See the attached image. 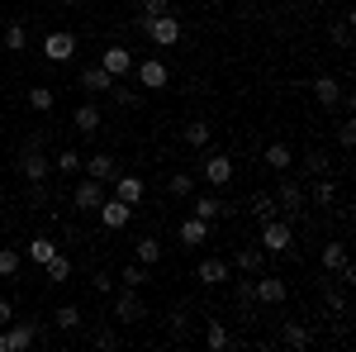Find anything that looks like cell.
Here are the masks:
<instances>
[{
    "instance_id": "cell-1",
    "label": "cell",
    "mask_w": 356,
    "mask_h": 352,
    "mask_svg": "<svg viewBox=\"0 0 356 352\" xmlns=\"http://www.w3.org/2000/svg\"><path fill=\"white\" fill-rule=\"evenodd\" d=\"M138 29H143L157 48H176V43H181V33H186L181 20H176L171 10H166V15H152V20H138Z\"/></svg>"
},
{
    "instance_id": "cell-2",
    "label": "cell",
    "mask_w": 356,
    "mask_h": 352,
    "mask_svg": "<svg viewBox=\"0 0 356 352\" xmlns=\"http://www.w3.org/2000/svg\"><path fill=\"white\" fill-rule=\"evenodd\" d=\"M261 252L266 257H280V252H295V229H290V219H266L261 224Z\"/></svg>"
},
{
    "instance_id": "cell-3",
    "label": "cell",
    "mask_w": 356,
    "mask_h": 352,
    "mask_svg": "<svg viewBox=\"0 0 356 352\" xmlns=\"http://www.w3.org/2000/svg\"><path fill=\"white\" fill-rule=\"evenodd\" d=\"M43 57H48L53 67H67V62L76 57V33H72V29H53V33L43 38Z\"/></svg>"
},
{
    "instance_id": "cell-4",
    "label": "cell",
    "mask_w": 356,
    "mask_h": 352,
    "mask_svg": "<svg viewBox=\"0 0 356 352\" xmlns=\"http://www.w3.org/2000/svg\"><path fill=\"white\" fill-rule=\"evenodd\" d=\"M275 205H280V219H290V224H295V219L304 215V205H309V195H304L300 181H290V176H285V181L275 186Z\"/></svg>"
},
{
    "instance_id": "cell-5",
    "label": "cell",
    "mask_w": 356,
    "mask_h": 352,
    "mask_svg": "<svg viewBox=\"0 0 356 352\" xmlns=\"http://www.w3.org/2000/svg\"><path fill=\"white\" fill-rule=\"evenodd\" d=\"M38 343V328L29 324V319H10V324L0 328V352H24Z\"/></svg>"
},
{
    "instance_id": "cell-6",
    "label": "cell",
    "mask_w": 356,
    "mask_h": 352,
    "mask_svg": "<svg viewBox=\"0 0 356 352\" xmlns=\"http://www.w3.org/2000/svg\"><path fill=\"white\" fill-rule=\"evenodd\" d=\"M114 319H119V324H143V319H147V305H143V296H138L134 286L114 291Z\"/></svg>"
},
{
    "instance_id": "cell-7",
    "label": "cell",
    "mask_w": 356,
    "mask_h": 352,
    "mask_svg": "<svg viewBox=\"0 0 356 352\" xmlns=\"http://www.w3.org/2000/svg\"><path fill=\"white\" fill-rule=\"evenodd\" d=\"M134 77H138L143 91H162L171 82V67H166L162 57H143V62H134Z\"/></svg>"
},
{
    "instance_id": "cell-8",
    "label": "cell",
    "mask_w": 356,
    "mask_h": 352,
    "mask_svg": "<svg viewBox=\"0 0 356 352\" xmlns=\"http://www.w3.org/2000/svg\"><path fill=\"white\" fill-rule=\"evenodd\" d=\"M15 171H19L24 181H48V176H53V162L43 158V148H24L19 162H15Z\"/></svg>"
},
{
    "instance_id": "cell-9",
    "label": "cell",
    "mask_w": 356,
    "mask_h": 352,
    "mask_svg": "<svg viewBox=\"0 0 356 352\" xmlns=\"http://www.w3.org/2000/svg\"><path fill=\"white\" fill-rule=\"evenodd\" d=\"M200 176L209 181V186L219 190L233 181V158H223V153H204V162H200Z\"/></svg>"
},
{
    "instance_id": "cell-10",
    "label": "cell",
    "mask_w": 356,
    "mask_h": 352,
    "mask_svg": "<svg viewBox=\"0 0 356 352\" xmlns=\"http://www.w3.org/2000/svg\"><path fill=\"white\" fill-rule=\"evenodd\" d=\"M95 215H100V224H105L110 234H119V229L134 219V205H124L119 195H110V200H100V210H95Z\"/></svg>"
},
{
    "instance_id": "cell-11",
    "label": "cell",
    "mask_w": 356,
    "mask_h": 352,
    "mask_svg": "<svg viewBox=\"0 0 356 352\" xmlns=\"http://www.w3.org/2000/svg\"><path fill=\"white\" fill-rule=\"evenodd\" d=\"M114 82H119V77H110L100 62H95V67H81V77H76V86H81L90 100H95V95H105V91H114Z\"/></svg>"
},
{
    "instance_id": "cell-12",
    "label": "cell",
    "mask_w": 356,
    "mask_h": 352,
    "mask_svg": "<svg viewBox=\"0 0 356 352\" xmlns=\"http://www.w3.org/2000/svg\"><path fill=\"white\" fill-rule=\"evenodd\" d=\"M100 200H105V181H90V176L76 181V190H72V205H76V210L95 215V210H100Z\"/></svg>"
},
{
    "instance_id": "cell-13",
    "label": "cell",
    "mask_w": 356,
    "mask_h": 352,
    "mask_svg": "<svg viewBox=\"0 0 356 352\" xmlns=\"http://www.w3.org/2000/svg\"><path fill=\"white\" fill-rule=\"evenodd\" d=\"M252 291H257V305H285V296H290V286L280 276H266V271L252 281Z\"/></svg>"
},
{
    "instance_id": "cell-14",
    "label": "cell",
    "mask_w": 356,
    "mask_h": 352,
    "mask_svg": "<svg viewBox=\"0 0 356 352\" xmlns=\"http://www.w3.org/2000/svg\"><path fill=\"white\" fill-rule=\"evenodd\" d=\"M280 343H285L290 352H309V348H314V328L300 324V319H285V328H280Z\"/></svg>"
},
{
    "instance_id": "cell-15",
    "label": "cell",
    "mask_w": 356,
    "mask_h": 352,
    "mask_svg": "<svg viewBox=\"0 0 356 352\" xmlns=\"http://www.w3.org/2000/svg\"><path fill=\"white\" fill-rule=\"evenodd\" d=\"M114 195H119L124 205H134V210H138V200L147 195V186H143L138 171H119V176H114Z\"/></svg>"
},
{
    "instance_id": "cell-16",
    "label": "cell",
    "mask_w": 356,
    "mask_h": 352,
    "mask_svg": "<svg viewBox=\"0 0 356 352\" xmlns=\"http://www.w3.org/2000/svg\"><path fill=\"white\" fill-rule=\"evenodd\" d=\"M309 91H314V100H318L323 109H337V105H342V95H347L337 77H314V86H309Z\"/></svg>"
},
{
    "instance_id": "cell-17",
    "label": "cell",
    "mask_w": 356,
    "mask_h": 352,
    "mask_svg": "<svg viewBox=\"0 0 356 352\" xmlns=\"http://www.w3.org/2000/svg\"><path fill=\"white\" fill-rule=\"evenodd\" d=\"M81 171L90 181H114L119 176V162H114L110 153H95V158H81Z\"/></svg>"
},
{
    "instance_id": "cell-18",
    "label": "cell",
    "mask_w": 356,
    "mask_h": 352,
    "mask_svg": "<svg viewBox=\"0 0 356 352\" xmlns=\"http://www.w3.org/2000/svg\"><path fill=\"white\" fill-rule=\"evenodd\" d=\"M100 67H105L110 77H124V72H134V53H129L124 43H110L105 57H100Z\"/></svg>"
},
{
    "instance_id": "cell-19",
    "label": "cell",
    "mask_w": 356,
    "mask_h": 352,
    "mask_svg": "<svg viewBox=\"0 0 356 352\" xmlns=\"http://www.w3.org/2000/svg\"><path fill=\"white\" fill-rule=\"evenodd\" d=\"M233 267L243 271V276H261V271H266V252H261V247H238V252H233Z\"/></svg>"
},
{
    "instance_id": "cell-20",
    "label": "cell",
    "mask_w": 356,
    "mask_h": 352,
    "mask_svg": "<svg viewBox=\"0 0 356 352\" xmlns=\"http://www.w3.org/2000/svg\"><path fill=\"white\" fill-rule=\"evenodd\" d=\"M228 281H233V267L223 257H204L200 262V286H228Z\"/></svg>"
},
{
    "instance_id": "cell-21",
    "label": "cell",
    "mask_w": 356,
    "mask_h": 352,
    "mask_svg": "<svg viewBox=\"0 0 356 352\" xmlns=\"http://www.w3.org/2000/svg\"><path fill=\"white\" fill-rule=\"evenodd\" d=\"M72 124H76V134H100L105 124H100V105L95 100H81L76 114H72Z\"/></svg>"
},
{
    "instance_id": "cell-22",
    "label": "cell",
    "mask_w": 356,
    "mask_h": 352,
    "mask_svg": "<svg viewBox=\"0 0 356 352\" xmlns=\"http://www.w3.org/2000/svg\"><path fill=\"white\" fill-rule=\"evenodd\" d=\"M247 215L257 219V224H266V219L280 215V205H275V195H271V190H257V195L247 200Z\"/></svg>"
},
{
    "instance_id": "cell-23",
    "label": "cell",
    "mask_w": 356,
    "mask_h": 352,
    "mask_svg": "<svg viewBox=\"0 0 356 352\" xmlns=\"http://www.w3.org/2000/svg\"><path fill=\"white\" fill-rule=\"evenodd\" d=\"M195 219H204V224H214V219L228 215V200H219V195H195Z\"/></svg>"
},
{
    "instance_id": "cell-24",
    "label": "cell",
    "mask_w": 356,
    "mask_h": 352,
    "mask_svg": "<svg viewBox=\"0 0 356 352\" xmlns=\"http://www.w3.org/2000/svg\"><path fill=\"white\" fill-rule=\"evenodd\" d=\"M176 238H181V247H200V243H209V224L204 219H186L181 229H176Z\"/></svg>"
},
{
    "instance_id": "cell-25",
    "label": "cell",
    "mask_w": 356,
    "mask_h": 352,
    "mask_svg": "<svg viewBox=\"0 0 356 352\" xmlns=\"http://www.w3.org/2000/svg\"><path fill=\"white\" fill-rule=\"evenodd\" d=\"M323 281H328V286H323V305H328L337 319H347V314H352V305H347V296H342L347 286H342V281H332V276H323Z\"/></svg>"
},
{
    "instance_id": "cell-26",
    "label": "cell",
    "mask_w": 356,
    "mask_h": 352,
    "mask_svg": "<svg viewBox=\"0 0 356 352\" xmlns=\"http://www.w3.org/2000/svg\"><path fill=\"white\" fill-rule=\"evenodd\" d=\"M318 262H323V276H337V271H342L347 262H352V257H347V243H323Z\"/></svg>"
},
{
    "instance_id": "cell-27",
    "label": "cell",
    "mask_w": 356,
    "mask_h": 352,
    "mask_svg": "<svg viewBox=\"0 0 356 352\" xmlns=\"http://www.w3.org/2000/svg\"><path fill=\"white\" fill-rule=\"evenodd\" d=\"M181 138H186L191 148H209V143H214V124H209V119H191V124L181 129Z\"/></svg>"
},
{
    "instance_id": "cell-28",
    "label": "cell",
    "mask_w": 356,
    "mask_h": 352,
    "mask_svg": "<svg viewBox=\"0 0 356 352\" xmlns=\"http://www.w3.org/2000/svg\"><path fill=\"white\" fill-rule=\"evenodd\" d=\"M204 343H209L214 352H228V348H233V333H228V324H223V319H209V324H204Z\"/></svg>"
},
{
    "instance_id": "cell-29",
    "label": "cell",
    "mask_w": 356,
    "mask_h": 352,
    "mask_svg": "<svg viewBox=\"0 0 356 352\" xmlns=\"http://www.w3.org/2000/svg\"><path fill=\"white\" fill-rule=\"evenodd\" d=\"M266 167H271V171H290V167H295L290 143H266Z\"/></svg>"
},
{
    "instance_id": "cell-30",
    "label": "cell",
    "mask_w": 356,
    "mask_h": 352,
    "mask_svg": "<svg viewBox=\"0 0 356 352\" xmlns=\"http://www.w3.org/2000/svg\"><path fill=\"white\" fill-rule=\"evenodd\" d=\"M53 257H57V243L48 238V234L29 238V262H38V267H43V262H53Z\"/></svg>"
},
{
    "instance_id": "cell-31",
    "label": "cell",
    "mask_w": 356,
    "mask_h": 352,
    "mask_svg": "<svg viewBox=\"0 0 356 352\" xmlns=\"http://www.w3.org/2000/svg\"><path fill=\"white\" fill-rule=\"evenodd\" d=\"M119 281H124V286H134V291H143V286H147V281H152V267H143V262H129V267L119 271Z\"/></svg>"
},
{
    "instance_id": "cell-32",
    "label": "cell",
    "mask_w": 356,
    "mask_h": 352,
    "mask_svg": "<svg viewBox=\"0 0 356 352\" xmlns=\"http://www.w3.org/2000/svg\"><path fill=\"white\" fill-rule=\"evenodd\" d=\"M29 109H38V114H48V109L57 105V95H53V86H29Z\"/></svg>"
},
{
    "instance_id": "cell-33",
    "label": "cell",
    "mask_w": 356,
    "mask_h": 352,
    "mask_svg": "<svg viewBox=\"0 0 356 352\" xmlns=\"http://www.w3.org/2000/svg\"><path fill=\"white\" fill-rule=\"evenodd\" d=\"M53 171L62 176V181H67V176H76V171H81V153H72V148H62V153L53 158Z\"/></svg>"
},
{
    "instance_id": "cell-34",
    "label": "cell",
    "mask_w": 356,
    "mask_h": 352,
    "mask_svg": "<svg viewBox=\"0 0 356 352\" xmlns=\"http://www.w3.org/2000/svg\"><path fill=\"white\" fill-rule=\"evenodd\" d=\"M166 190H171V200H191V195H195V176H191V171H171Z\"/></svg>"
},
{
    "instance_id": "cell-35",
    "label": "cell",
    "mask_w": 356,
    "mask_h": 352,
    "mask_svg": "<svg viewBox=\"0 0 356 352\" xmlns=\"http://www.w3.org/2000/svg\"><path fill=\"white\" fill-rule=\"evenodd\" d=\"M314 205H337V181L332 176H314Z\"/></svg>"
},
{
    "instance_id": "cell-36",
    "label": "cell",
    "mask_w": 356,
    "mask_h": 352,
    "mask_svg": "<svg viewBox=\"0 0 356 352\" xmlns=\"http://www.w3.org/2000/svg\"><path fill=\"white\" fill-rule=\"evenodd\" d=\"M43 276H48L53 286H62V281H72V257H62V252H57L53 262H43Z\"/></svg>"
},
{
    "instance_id": "cell-37",
    "label": "cell",
    "mask_w": 356,
    "mask_h": 352,
    "mask_svg": "<svg viewBox=\"0 0 356 352\" xmlns=\"http://www.w3.org/2000/svg\"><path fill=\"white\" fill-rule=\"evenodd\" d=\"M24 48H29V29H24V20H15L5 29V53H24Z\"/></svg>"
},
{
    "instance_id": "cell-38",
    "label": "cell",
    "mask_w": 356,
    "mask_h": 352,
    "mask_svg": "<svg viewBox=\"0 0 356 352\" xmlns=\"http://www.w3.org/2000/svg\"><path fill=\"white\" fill-rule=\"evenodd\" d=\"M48 200H53L48 181H29V190H24V205H29V210H48Z\"/></svg>"
},
{
    "instance_id": "cell-39",
    "label": "cell",
    "mask_w": 356,
    "mask_h": 352,
    "mask_svg": "<svg viewBox=\"0 0 356 352\" xmlns=\"http://www.w3.org/2000/svg\"><path fill=\"white\" fill-rule=\"evenodd\" d=\"M138 262H143V267H157V262H162V243H157V238H138Z\"/></svg>"
},
{
    "instance_id": "cell-40",
    "label": "cell",
    "mask_w": 356,
    "mask_h": 352,
    "mask_svg": "<svg viewBox=\"0 0 356 352\" xmlns=\"http://www.w3.org/2000/svg\"><path fill=\"white\" fill-rule=\"evenodd\" d=\"M110 95H114V100H119L124 109L143 105V86H119V82H114V91H110Z\"/></svg>"
},
{
    "instance_id": "cell-41",
    "label": "cell",
    "mask_w": 356,
    "mask_h": 352,
    "mask_svg": "<svg viewBox=\"0 0 356 352\" xmlns=\"http://www.w3.org/2000/svg\"><path fill=\"white\" fill-rule=\"evenodd\" d=\"M19 267H24L19 247H0V276H19Z\"/></svg>"
},
{
    "instance_id": "cell-42",
    "label": "cell",
    "mask_w": 356,
    "mask_h": 352,
    "mask_svg": "<svg viewBox=\"0 0 356 352\" xmlns=\"http://www.w3.org/2000/svg\"><path fill=\"white\" fill-rule=\"evenodd\" d=\"M53 324L67 328V333H72V328H81V309H76V305H62V309L53 314Z\"/></svg>"
},
{
    "instance_id": "cell-43",
    "label": "cell",
    "mask_w": 356,
    "mask_h": 352,
    "mask_svg": "<svg viewBox=\"0 0 356 352\" xmlns=\"http://www.w3.org/2000/svg\"><path fill=\"white\" fill-rule=\"evenodd\" d=\"M233 305H238V309H252V305H257V291H252V276L233 286Z\"/></svg>"
},
{
    "instance_id": "cell-44",
    "label": "cell",
    "mask_w": 356,
    "mask_h": 352,
    "mask_svg": "<svg viewBox=\"0 0 356 352\" xmlns=\"http://www.w3.org/2000/svg\"><path fill=\"white\" fill-rule=\"evenodd\" d=\"M332 43H337V48H352V15H342V20L332 24Z\"/></svg>"
},
{
    "instance_id": "cell-45",
    "label": "cell",
    "mask_w": 356,
    "mask_h": 352,
    "mask_svg": "<svg viewBox=\"0 0 356 352\" xmlns=\"http://www.w3.org/2000/svg\"><path fill=\"white\" fill-rule=\"evenodd\" d=\"M304 171H309V176H332V167H328L323 153H309V158H304Z\"/></svg>"
},
{
    "instance_id": "cell-46",
    "label": "cell",
    "mask_w": 356,
    "mask_h": 352,
    "mask_svg": "<svg viewBox=\"0 0 356 352\" xmlns=\"http://www.w3.org/2000/svg\"><path fill=\"white\" fill-rule=\"evenodd\" d=\"M90 286H95V296H114V276L100 271V267H95V276H90Z\"/></svg>"
},
{
    "instance_id": "cell-47",
    "label": "cell",
    "mask_w": 356,
    "mask_h": 352,
    "mask_svg": "<svg viewBox=\"0 0 356 352\" xmlns=\"http://www.w3.org/2000/svg\"><path fill=\"white\" fill-rule=\"evenodd\" d=\"M337 143H342V148H352V143H356V119H352V114L337 124Z\"/></svg>"
},
{
    "instance_id": "cell-48",
    "label": "cell",
    "mask_w": 356,
    "mask_h": 352,
    "mask_svg": "<svg viewBox=\"0 0 356 352\" xmlns=\"http://www.w3.org/2000/svg\"><path fill=\"white\" fill-rule=\"evenodd\" d=\"M138 10H143L138 20H152V15H166V10H171V0H143Z\"/></svg>"
},
{
    "instance_id": "cell-49",
    "label": "cell",
    "mask_w": 356,
    "mask_h": 352,
    "mask_svg": "<svg viewBox=\"0 0 356 352\" xmlns=\"http://www.w3.org/2000/svg\"><path fill=\"white\" fill-rule=\"evenodd\" d=\"M90 343H95V348H119V333H114V328H95Z\"/></svg>"
},
{
    "instance_id": "cell-50",
    "label": "cell",
    "mask_w": 356,
    "mask_h": 352,
    "mask_svg": "<svg viewBox=\"0 0 356 352\" xmlns=\"http://www.w3.org/2000/svg\"><path fill=\"white\" fill-rule=\"evenodd\" d=\"M10 319H15V305H10V300H0V328L10 324Z\"/></svg>"
},
{
    "instance_id": "cell-51",
    "label": "cell",
    "mask_w": 356,
    "mask_h": 352,
    "mask_svg": "<svg viewBox=\"0 0 356 352\" xmlns=\"http://www.w3.org/2000/svg\"><path fill=\"white\" fill-rule=\"evenodd\" d=\"M67 5H86V0H67Z\"/></svg>"
},
{
    "instance_id": "cell-52",
    "label": "cell",
    "mask_w": 356,
    "mask_h": 352,
    "mask_svg": "<svg viewBox=\"0 0 356 352\" xmlns=\"http://www.w3.org/2000/svg\"><path fill=\"white\" fill-rule=\"evenodd\" d=\"M0 224H5V210H0Z\"/></svg>"
}]
</instances>
